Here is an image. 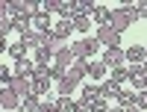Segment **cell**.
I'll use <instances>...</instances> for the list:
<instances>
[{
	"instance_id": "obj_1",
	"label": "cell",
	"mask_w": 147,
	"mask_h": 112,
	"mask_svg": "<svg viewBox=\"0 0 147 112\" xmlns=\"http://www.w3.org/2000/svg\"><path fill=\"white\" fill-rule=\"evenodd\" d=\"M132 24H136V12H132V6H118V9H112V15H109V27H112L115 33L129 30Z\"/></svg>"
},
{
	"instance_id": "obj_2",
	"label": "cell",
	"mask_w": 147,
	"mask_h": 112,
	"mask_svg": "<svg viewBox=\"0 0 147 112\" xmlns=\"http://www.w3.org/2000/svg\"><path fill=\"white\" fill-rule=\"evenodd\" d=\"M94 39L100 41V47H121V33H115L112 27H97V33H94Z\"/></svg>"
},
{
	"instance_id": "obj_3",
	"label": "cell",
	"mask_w": 147,
	"mask_h": 112,
	"mask_svg": "<svg viewBox=\"0 0 147 112\" xmlns=\"http://www.w3.org/2000/svg\"><path fill=\"white\" fill-rule=\"evenodd\" d=\"M100 62H103L106 68H112V71H115V68H124V62H127L124 47H109V50L103 53V59H100Z\"/></svg>"
},
{
	"instance_id": "obj_4",
	"label": "cell",
	"mask_w": 147,
	"mask_h": 112,
	"mask_svg": "<svg viewBox=\"0 0 147 112\" xmlns=\"http://www.w3.org/2000/svg\"><path fill=\"white\" fill-rule=\"evenodd\" d=\"M18 106H21V97L9 86H0V109H18Z\"/></svg>"
},
{
	"instance_id": "obj_5",
	"label": "cell",
	"mask_w": 147,
	"mask_h": 112,
	"mask_svg": "<svg viewBox=\"0 0 147 112\" xmlns=\"http://www.w3.org/2000/svg\"><path fill=\"white\" fill-rule=\"evenodd\" d=\"M74 65V56H71V50L68 47H59V50L53 53V68H59V71H68Z\"/></svg>"
},
{
	"instance_id": "obj_6",
	"label": "cell",
	"mask_w": 147,
	"mask_h": 112,
	"mask_svg": "<svg viewBox=\"0 0 147 112\" xmlns=\"http://www.w3.org/2000/svg\"><path fill=\"white\" fill-rule=\"evenodd\" d=\"M32 30L38 33V35L50 33V30H53V21H50V15H44V12H35V15H32Z\"/></svg>"
},
{
	"instance_id": "obj_7",
	"label": "cell",
	"mask_w": 147,
	"mask_h": 112,
	"mask_svg": "<svg viewBox=\"0 0 147 112\" xmlns=\"http://www.w3.org/2000/svg\"><path fill=\"white\" fill-rule=\"evenodd\" d=\"M85 71H88V59H74V65H71L65 74H68V77H71L74 83H77V86H80V80L85 77Z\"/></svg>"
},
{
	"instance_id": "obj_8",
	"label": "cell",
	"mask_w": 147,
	"mask_h": 112,
	"mask_svg": "<svg viewBox=\"0 0 147 112\" xmlns=\"http://www.w3.org/2000/svg\"><path fill=\"white\" fill-rule=\"evenodd\" d=\"M9 89L15 92L18 97H27V94H32V83H30L27 77H12V83H9Z\"/></svg>"
},
{
	"instance_id": "obj_9",
	"label": "cell",
	"mask_w": 147,
	"mask_h": 112,
	"mask_svg": "<svg viewBox=\"0 0 147 112\" xmlns=\"http://www.w3.org/2000/svg\"><path fill=\"white\" fill-rule=\"evenodd\" d=\"M124 56H127V62H129V65H141V62L147 59V47L132 44V47H127V50H124Z\"/></svg>"
},
{
	"instance_id": "obj_10",
	"label": "cell",
	"mask_w": 147,
	"mask_h": 112,
	"mask_svg": "<svg viewBox=\"0 0 147 112\" xmlns=\"http://www.w3.org/2000/svg\"><path fill=\"white\" fill-rule=\"evenodd\" d=\"M32 71H35V65H32V59H18L15 62V68H12V77H32Z\"/></svg>"
},
{
	"instance_id": "obj_11",
	"label": "cell",
	"mask_w": 147,
	"mask_h": 112,
	"mask_svg": "<svg viewBox=\"0 0 147 112\" xmlns=\"http://www.w3.org/2000/svg\"><path fill=\"white\" fill-rule=\"evenodd\" d=\"M82 100H85V103H94V100H103V92H100V83H88V86H82Z\"/></svg>"
},
{
	"instance_id": "obj_12",
	"label": "cell",
	"mask_w": 147,
	"mask_h": 112,
	"mask_svg": "<svg viewBox=\"0 0 147 112\" xmlns=\"http://www.w3.org/2000/svg\"><path fill=\"white\" fill-rule=\"evenodd\" d=\"M53 62V50H44V47H35V53H32V65L35 68H47Z\"/></svg>"
},
{
	"instance_id": "obj_13",
	"label": "cell",
	"mask_w": 147,
	"mask_h": 112,
	"mask_svg": "<svg viewBox=\"0 0 147 112\" xmlns=\"http://www.w3.org/2000/svg\"><path fill=\"white\" fill-rule=\"evenodd\" d=\"M50 35H53L56 41H65L68 35H71V21H62V18H59V21L53 24V30H50Z\"/></svg>"
},
{
	"instance_id": "obj_14",
	"label": "cell",
	"mask_w": 147,
	"mask_h": 112,
	"mask_svg": "<svg viewBox=\"0 0 147 112\" xmlns=\"http://www.w3.org/2000/svg\"><path fill=\"white\" fill-rule=\"evenodd\" d=\"M30 83H32V94H38V97H44L47 92H50V77H30Z\"/></svg>"
},
{
	"instance_id": "obj_15",
	"label": "cell",
	"mask_w": 147,
	"mask_h": 112,
	"mask_svg": "<svg viewBox=\"0 0 147 112\" xmlns=\"http://www.w3.org/2000/svg\"><path fill=\"white\" fill-rule=\"evenodd\" d=\"M85 77H91V83H100L103 77H106V65L100 59L97 62H88V71H85Z\"/></svg>"
},
{
	"instance_id": "obj_16",
	"label": "cell",
	"mask_w": 147,
	"mask_h": 112,
	"mask_svg": "<svg viewBox=\"0 0 147 112\" xmlns=\"http://www.w3.org/2000/svg\"><path fill=\"white\" fill-rule=\"evenodd\" d=\"M94 9H97V3H94V0H77V3H74V15L88 18V15H94Z\"/></svg>"
},
{
	"instance_id": "obj_17",
	"label": "cell",
	"mask_w": 147,
	"mask_h": 112,
	"mask_svg": "<svg viewBox=\"0 0 147 112\" xmlns=\"http://www.w3.org/2000/svg\"><path fill=\"white\" fill-rule=\"evenodd\" d=\"M38 106H41V97H38V94H27V97H24V100H21L18 112H35Z\"/></svg>"
},
{
	"instance_id": "obj_18",
	"label": "cell",
	"mask_w": 147,
	"mask_h": 112,
	"mask_svg": "<svg viewBox=\"0 0 147 112\" xmlns=\"http://www.w3.org/2000/svg\"><path fill=\"white\" fill-rule=\"evenodd\" d=\"M56 86H59V94H62V97H71L74 92H77V83H74V80L68 77V74H65V77H62V80H59Z\"/></svg>"
},
{
	"instance_id": "obj_19",
	"label": "cell",
	"mask_w": 147,
	"mask_h": 112,
	"mask_svg": "<svg viewBox=\"0 0 147 112\" xmlns=\"http://www.w3.org/2000/svg\"><path fill=\"white\" fill-rule=\"evenodd\" d=\"M80 41H82V47H85V59H88V56H94L97 50H100V41H97L94 35H85V39H80Z\"/></svg>"
},
{
	"instance_id": "obj_20",
	"label": "cell",
	"mask_w": 147,
	"mask_h": 112,
	"mask_svg": "<svg viewBox=\"0 0 147 112\" xmlns=\"http://www.w3.org/2000/svg\"><path fill=\"white\" fill-rule=\"evenodd\" d=\"M71 30H77V33H88V30H91V21L82 18V15H74V18H71Z\"/></svg>"
},
{
	"instance_id": "obj_21",
	"label": "cell",
	"mask_w": 147,
	"mask_h": 112,
	"mask_svg": "<svg viewBox=\"0 0 147 112\" xmlns=\"http://www.w3.org/2000/svg\"><path fill=\"white\" fill-rule=\"evenodd\" d=\"M100 92H103V100H106V97H118V94H121V86H118L115 80H106V83L100 86Z\"/></svg>"
},
{
	"instance_id": "obj_22",
	"label": "cell",
	"mask_w": 147,
	"mask_h": 112,
	"mask_svg": "<svg viewBox=\"0 0 147 112\" xmlns=\"http://www.w3.org/2000/svg\"><path fill=\"white\" fill-rule=\"evenodd\" d=\"M109 15H112V9L97 6V9H94V21H97V27H109Z\"/></svg>"
},
{
	"instance_id": "obj_23",
	"label": "cell",
	"mask_w": 147,
	"mask_h": 112,
	"mask_svg": "<svg viewBox=\"0 0 147 112\" xmlns=\"http://www.w3.org/2000/svg\"><path fill=\"white\" fill-rule=\"evenodd\" d=\"M21 44L27 47V50H30V47L35 50V47H38V33H35V30H30V33H24V35H21Z\"/></svg>"
},
{
	"instance_id": "obj_24",
	"label": "cell",
	"mask_w": 147,
	"mask_h": 112,
	"mask_svg": "<svg viewBox=\"0 0 147 112\" xmlns=\"http://www.w3.org/2000/svg\"><path fill=\"white\" fill-rule=\"evenodd\" d=\"M132 100H136V92L121 89V94H118V106H121V109H127V106H132Z\"/></svg>"
},
{
	"instance_id": "obj_25",
	"label": "cell",
	"mask_w": 147,
	"mask_h": 112,
	"mask_svg": "<svg viewBox=\"0 0 147 112\" xmlns=\"http://www.w3.org/2000/svg\"><path fill=\"white\" fill-rule=\"evenodd\" d=\"M12 30H18L21 35L30 33V30H32V18H15V21H12Z\"/></svg>"
},
{
	"instance_id": "obj_26",
	"label": "cell",
	"mask_w": 147,
	"mask_h": 112,
	"mask_svg": "<svg viewBox=\"0 0 147 112\" xmlns=\"http://www.w3.org/2000/svg\"><path fill=\"white\" fill-rule=\"evenodd\" d=\"M6 53L18 62V59H27V47H24L21 41H15V44H9V50H6Z\"/></svg>"
},
{
	"instance_id": "obj_27",
	"label": "cell",
	"mask_w": 147,
	"mask_h": 112,
	"mask_svg": "<svg viewBox=\"0 0 147 112\" xmlns=\"http://www.w3.org/2000/svg\"><path fill=\"white\" fill-rule=\"evenodd\" d=\"M132 12H136V21H144L147 18V0H136V3H132Z\"/></svg>"
},
{
	"instance_id": "obj_28",
	"label": "cell",
	"mask_w": 147,
	"mask_h": 112,
	"mask_svg": "<svg viewBox=\"0 0 147 112\" xmlns=\"http://www.w3.org/2000/svg\"><path fill=\"white\" fill-rule=\"evenodd\" d=\"M56 112H74V100L71 97H56Z\"/></svg>"
},
{
	"instance_id": "obj_29",
	"label": "cell",
	"mask_w": 147,
	"mask_h": 112,
	"mask_svg": "<svg viewBox=\"0 0 147 112\" xmlns=\"http://www.w3.org/2000/svg\"><path fill=\"white\" fill-rule=\"evenodd\" d=\"M109 80H115V83L121 86V83H127V80H129V71H127V68H115L112 74H109Z\"/></svg>"
},
{
	"instance_id": "obj_30",
	"label": "cell",
	"mask_w": 147,
	"mask_h": 112,
	"mask_svg": "<svg viewBox=\"0 0 147 112\" xmlns=\"http://www.w3.org/2000/svg\"><path fill=\"white\" fill-rule=\"evenodd\" d=\"M132 106H138L141 112L147 109V89H144V92H136V100H132Z\"/></svg>"
},
{
	"instance_id": "obj_31",
	"label": "cell",
	"mask_w": 147,
	"mask_h": 112,
	"mask_svg": "<svg viewBox=\"0 0 147 112\" xmlns=\"http://www.w3.org/2000/svg\"><path fill=\"white\" fill-rule=\"evenodd\" d=\"M9 33H12V21L9 18H0V39H6Z\"/></svg>"
},
{
	"instance_id": "obj_32",
	"label": "cell",
	"mask_w": 147,
	"mask_h": 112,
	"mask_svg": "<svg viewBox=\"0 0 147 112\" xmlns=\"http://www.w3.org/2000/svg\"><path fill=\"white\" fill-rule=\"evenodd\" d=\"M9 83H12V71L6 65H0V86H9Z\"/></svg>"
},
{
	"instance_id": "obj_33",
	"label": "cell",
	"mask_w": 147,
	"mask_h": 112,
	"mask_svg": "<svg viewBox=\"0 0 147 112\" xmlns=\"http://www.w3.org/2000/svg\"><path fill=\"white\" fill-rule=\"evenodd\" d=\"M88 109L91 112H109V103L106 100H94V103H88Z\"/></svg>"
},
{
	"instance_id": "obj_34",
	"label": "cell",
	"mask_w": 147,
	"mask_h": 112,
	"mask_svg": "<svg viewBox=\"0 0 147 112\" xmlns=\"http://www.w3.org/2000/svg\"><path fill=\"white\" fill-rule=\"evenodd\" d=\"M74 112H91V109H88V103L80 97V100H74Z\"/></svg>"
},
{
	"instance_id": "obj_35",
	"label": "cell",
	"mask_w": 147,
	"mask_h": 112,
	"mask_svg": "<svg viewBox=\"0 0 147 112\" xmlns=\"http://www.w3.org/2000/svg\"><path fill=\"white\" fill-rule=\"evenodd\" d=\"M35 112H56V106H53V103H41Z\"/></svg>"
},
{
	"instance_id": "obj_36",
	"label": "cell",
	"mask_w": 147,
	"mask_h": 112,
	"mask_svg": "<svg viewBox=\"0 0 147 112\" xmlns=\"http://www.w3.org/2000/svg\"><path fill=\"white\" fill-rule=\"evenodd\" d=\"M0 18H9V9H6V3L0 0Z\"/></svg>"
},
{
	"instance_id": "obj_37",
	"label": "cell",
	"mask_w": 147,
	"mask_h": 112,
	"mask_svg": "<svg viewBox=\"0 0 147 112\" xmlns=\"http://www.w3.org/2000/svg\"><path fill=\"white\" fill-rule=\"evenodd\" d=\"M6 50H9V41H6V39H0V53H6Z\"/></svg>"
},
{
	"instance_id": "obj_38",
	"label": "cell",
	"mask_w": 147,
	"mask_h": 112,
	"mask_svg": "<svg viewBox=\"0 0 147 112\" xmlns=\"http://www.w3.org/2000/svg\"><path fill=\"white\" fill-rule=\"evenodd\" d=\"M124 112H141V109H138V106H127Z\"/></svg>"
},
{
	"instance_id": "obj_39",
	"label": "cell",
	"mask_w": 147,
	"mask_h": 112,
	"mask_svg": "<svg viewBox=\"0 0 147 112\" xmlns=\"http://www.w3.org/2000/svg\"><path fill=\"white\" fill-rule=\"evenodd\" d=\"M109 112H124V109H121V106H109Z\"/></svg>"
},
{
	"instance_id": "obj_40",
	"label": "cell",
	"mask_w": 147,
	"mask_h": 112,
	"mask_svg": "<svg viewBox=\"0 0 147 112\" xmlns=\"http://www.w3.org/2000/svg\"><path fill=\"white\" fill-rule=\"evenodd\" d=\"M141 71H144V77H147V59H144V62H141Z\"/></svg>"
}]
</instances>
